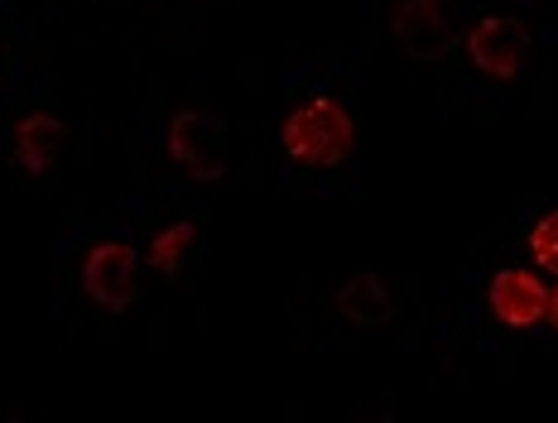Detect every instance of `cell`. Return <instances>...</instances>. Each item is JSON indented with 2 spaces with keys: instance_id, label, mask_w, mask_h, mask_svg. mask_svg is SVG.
<instances>
[{
  "instance_id": "cell-7",
  "label": "cell",
  "mask_w": 558,
  "mask_h": 423,
  "mask_svg": "<svg viewBox=\"0 0 558 423\" xmlns=\"http://www.w3.org/2000/svg\"><path fill=\"white\" fill-rule=\"evenodd\" d=\"M332 309H337L342 323H352V327H386L395 317V293H390L386 279L366 269V275H352L342 289H337Z\"/></svg>"
},
{
  "instance_id": "cell-9",
  "label": "cell",
  "mask_w": 558,
  "mask_h": 423,
  "mask_svg": "<svg viewBox=\"0 0 558 423\" xmlns=\"http://www.w3.org/2000/svg\"><path fill=\"white\" fill-rule=\"evenodd\" d=\"M193 241H197V227H193V221H169V227H159L155 241H149L145 265L173 279V275H179V261L193 251Z\"/></svg>"
},
{
  "instance_id": "cell-5",
  "label": "cell",
  "mask_w": 558,
  "mask_h": 423,
  "mask_svg": "<svg viewBox=\"0 0 558 423\" xmlns=\"http://www.w3.org/2000/svg\"><path fill=\"white\" fill-rule=\"evenodd\" d=\"M390 34L418 63H438L452 39V0H400L390 20Z\"/></svg>"
},
{
  "instance_id": "cell-3",
  "label": "cell",
  "mask_w": 558,
  "mask_h": 423,
  "mask_svg": "<svg viewBox=\"0 0 558 423\" xmlns=\"http://www.w3.org/2000/svg\"><path fill=\"white\" fill-rule=\"evenodd\" d=\"M135 269H140V251L131 241H121V237L97 241L83 261L87 299L107 313H125L135 303Z\"/></svg>"
},
{
  "instance_id": "cell-10",
  "label": "cell",
  "mask_w": 558,
  "mask_h": 423,
  "mask_svg": "<svg viewBox=\"0 0 558 423\" xmlns=\"http://www.w3.org/2000/svg\"><path fill=\"white\" fill-rule=\"evenodd\" d=\"M530 261L558 275V211H549V217H539L530 227Z\"/></svg>"
},
{
  "instance_id": "cell-11",
  "label": "cell",
  "mask_w": 558,
  "mask_h": 423,
  "mask_svg": "<svg viewBox=\"0 0 558 423\" xmlns=\"http://www.w3.org/2000/svg\"><path fill=\"white\" fill-rule=\"evenodd\" d=\"M544 317H549V327L558 333V289H549V313H544Z\"/></svg>"
},
{
  "instance_id": "cell-12",
  "label": "cell",
  "mask_w": 558,
  "mask_h": 423,
  "mask_svg": "<svg viewBox=\"0 0 558 423\" xmlns=\"http://www.w3.org/2000/svg\"><path fill=\"white\" fill-rule=\"evenodd\" d=\"M5 423H29V419H5Z\"/></svg>"
},
{
  "instance_id": "cell-4",
  "label": "cell",
  "mask_w": 558,
  "mask_h": 423,
  "mask_svg": "<svg viewBox=\"0 0 558 423\" xmlns=\"http://www.w3.org/2000/svg\"><path fill=\"white\" fill-rule=\"evenodd\" d=\"M468 58L476 73L510 82L530 58V29L515 15H486L468 29Z\"/></svg>"
},
{
  "instance_id": "cell-6",
  "label": "cell",
  "mask_w": 558,
  "mask_h": 423,
  "mask_svg": "<svg viewBox=\"0 0 558 423\" xmlns=\"http://www.w3.org/2000/svg\"><path fill=\"white\" fill-rule=\"evenodd\" d=\"M486 303H492V313H496V323L501 327L530 333V327H539L544 313H549V285H544L534 269L506 265V269H496L492 275Z\"/></svg>"
},
{
  "instance_id": "cell-1",
  "label": "cell",
  "mask_w": 558,
  "mask_h": 423,
  "mask_svg": "<svg viewBox=\"0 0 558 423\" xmlns=\"http://www.w3.org/2000/svg\"><path fill=\"white\" fill-rule=\"evenodd\" d=\"M279 145H284V155L294 164H304V169H337V164H347L356 149V121L342 106V97L313 92V97H304L284 116Z\"/></svg>"
},
{
  "instance_id": "cell-8",
  "label": "cell",
  "mask_w": 558,
  "mask_h": 423,
  "mask_svg": "<svg viewBox=\"0 0 558 423\" xmlns=\"http://www.w3.org/2000/svg\"><path fill=\"white\" fill-rule=\"evenodd\" d=\"M58 149H63V121L49 111H29L15 131V164L29 179H44V173H53Z\"/></svg>"
},
{
  "instance_id": "cell-2",
  "label": "cell",
  "mask_w": 558,
  "mask_h": 423,
  "mask_svg": "<svg viewBox=\"0 0 558 423\" xmlns=\"http://www.w3.org/2000/svg\"><path fill=\"white\" fill-rule=\"evenodd\" d=\"M169 155L189 179L217 183L227 173V125L217 111H179L169 121Z\"/></svg>"
}]
</instances>
